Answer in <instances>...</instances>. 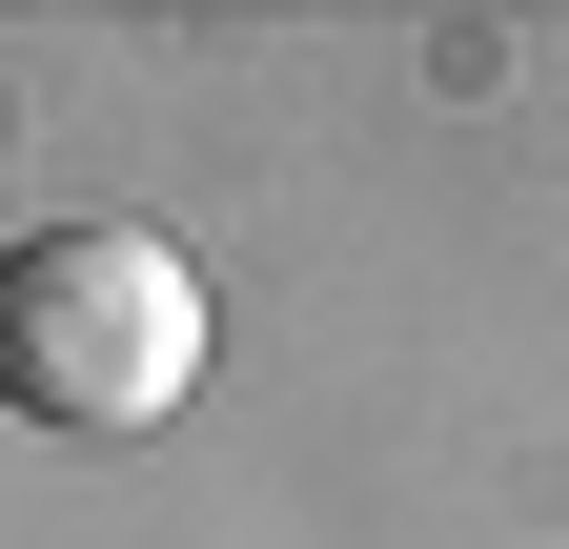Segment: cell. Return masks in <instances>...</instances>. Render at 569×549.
<instances>
[{"label": "cell", "mask_w": 569, "mask_h": 549, "mask_svg": "<svg viewBox=\"0 0 569 549\" xmlns=\"http://www.w3.org/2000/svg\"><path fill=\"white\" fill-rule=\"evenodd\" d=\"M203 387V264L183 244H142V224H41V244H0V407L21 428H163V407Z\"/></svg>", "instance_id": "1"}]
</instances>
